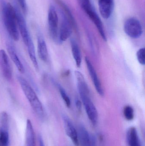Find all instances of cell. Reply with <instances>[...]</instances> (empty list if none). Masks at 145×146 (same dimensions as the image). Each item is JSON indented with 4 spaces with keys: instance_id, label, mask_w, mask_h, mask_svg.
Returning a JSON list of instances; mask_svg holds the SVG:
<instances>
[{
    "instance_id": "6da1fadb",
    "label": "cell",
    "mask_w": 145,
    "mask_h": 146,
    "mask_svg": "<svg viewBox=\"0 0 145 146\" xmlns=\"http://www.w3.org/2000/svg\"><path fill=\"white\" fill-rule=\"evenodd\" d=\"M2 13L4 25L9 34L13 40L18 41L19 33L14 7L9 3H3Z\"/></svg>"
},
{
    "instance_id": "7a4b0ae2",
    "label": "cell",
    "mask_w": 145,
    "mask_h": 146,
    "mask_svg": "<svg viewBox=\"0 0 145 146\" xmlns=\"http://www.w3.org/2000/svg\"><path fill=\"white\" fill-rule=\"evenodd\" d=\"M18 81L20 87L35 113L40 118L44 116L43 106L34 89L26 79L21 76H18Z\"/></svg>"
},
{
    "instance_id": "3957f363",
    "label": "cell",
    "mask_w": 145,
    "mask_h": 146,
    "mask_svg": "<svg viewBox=\"0 0 145 146\" xmlns=\"http://www.w3.org/2000/svg\"><path fill=\"white\" fill-rule=\"evenodd\" d=\"M79 93L89 119L93 126H96L98 118V112L90 98V92L81 91Z\"/></svg>"
},
{
    "instance_id": "277c9868",
    "label": "cell",
    "mask_w": 145,
    "mask_h": 146,
    "mask_svg": "<svg viewBox=\"0 0 145 146\" xmlns=\"http://www.w3.org/2000/svg\"><path fill=\"white\" fill-rule=\"evenodd\" d=\"M123 29L128 36L135 39L139 38L143 33V28L140 21L134 17L129 18L125 21Z\"/></svg>"
},
{
    "instance_id": "5b68a950",
    "label": "cell",
    "mask_w": 145,
    "mask_h": 146,
    "mask_svg": "<svg viewBox=\"0 0 145 146\" xmlns=\"http://www.w3.org/2000/svg\"><path fill=\"white\" fill-rule=\"evenodd\" d=\"M49 35L54 42L58 38V17L55 8L53 5L49 7L48 15Z\"/></svg>"
},
{
    "instance_id": "8992f818",
    "label": "cell",
    "mask_w": 145,
    "mask_h": 146,
    "mask_svg": "<svg viewBox=\"0 0 145 146\" xmlns=\"http://www.w3.org/2000/svg\"><path fill=\"white\" fill-rule=\"evenodd\" d=\"M14 7L16 12L18 28L21 34L23 42L26 45L28 41L31 38V36L27 28L26 21L19 8L17 6H15Z\"/></svg>"
},
{
    "instance_id": "52a82bcc",
    "label": "cell",
    "mask_w": 145,
    "mask_h": 146,
    "mask_svg": "<svg viewBox=\"0 0 145 146\" xmlns=\"http://www.w3.org/2000/svg\"><path fill=\"white\" fill-rule=\"evenodd\" d=\"M62 20L58 33L59 40L60 42H65L71 36L73 29H74L73 25L70 20L61 12Z\"/></svg>"
},
{
    "instance_id": "ba28073f",
    "label": "cell",
    "mask_w": 145,
    "mask_h": 146,
    "mask_svg": "<svg viewBox=\"0 0 145 146\" xmlns=\"http://www.w3.org/2000/svg\"><path fill=\"white\" fill-rule=\"evenodd\" d=\"M0 70L6 80L10 81L12 78V70L9 58L3 50H0Z\"/></svg>"
},
{
    "instance_id": "9c48e42d",
    "label": "cell",
    "mask_w": 145,
    "mask_h": 146,
    "mask_svg": "<svg viewBox=\"0 0 145 146\" xmlns=\"http://www.w3.org/2000/svg\"><path fill=\"white\" fill-rule=\"evenodd\" d=\"M85 62H86L89 73L93 81L96 91L100 96L103 97L104 94V89L100 80L99 78L97 75V72L94 68L93 66L88 57H86L85 58Z\"/></svg>"
},
{
    "instance_id": "30bf717a",
    "label": "cell",
    "mask_w": 145,
    "mask_h": 146,
    "mask_svg": "<svg viewBox=\"0 0 145 146\" xmlns=\"http://www.w3.org/2000/svg\"><path fill=\"white\" fill-rule=\"evenodd\" d=\"M65 130L66 135L75 146H79L77 132L70 119L66 115H63Z\"/></svg>"
},
{
    "instance_id": "8fae6325",
    "label": "cell",
    "mask_w": 145,
    "mask_h": 146,
    "mask_svg": "<svg viewBox=\"0 0 145 146\" xmlns=\"http://www.w3.org/2000/svg\"><path fill=\"white\" fill-rule=\"evenodd\" d=\"M98 7L102 17L105 19H108L113 12L114 0H98Z\"/></svg>"
},
{
    "instance_id": "7c38bea8",
    "label": "cell",
    "mask_w": 145,
    "mask_h": 146,
    "mask_svg": "<svg viewBox=\"0 0 145 146\" xmlns=\"http://www.w3.org/2000/svg\"><path fill=\"white\" fill-rule=\"evenodd\" d=\"M37 46L39 58L44 62H47L48 59V51L46 42L41 33L37 35Z\"/></svg>"
},
{
    "instance_id": "4fadbf2b",
    "label": "cell",
    "mask_w": 145,
    "mask_h": 146,
    "mask_svg": "<svg viewBox=\"0 0 145 146\" xmlns=\"http://www.w3.org/2000/svg\"><path fill=\"white\" fill-rule=\"evenodd\" d=\"M6 46L9 54L13 62L15 64L17 69L20 72L24 74L25 72L24 68L17 54L13 45L10 43H7Z\"/></svg>"
},
{
    "instance_id": "5bb4252c",
    "label": "cell",
    "mask_w": 145,
    "mask_h": 146,
    "mask_svg": "<svg viewBox=\"0 0 145 146\" xmlns=\"http://www.w3.org/2000/svg\"><path fill=\"white\" fill-rule=\"evenodd\" d=\"M77 132L79 146H90L92 135L89 133L85 127L80 125L78 127Z\"/></svg>"
},
{
    "instance_id": "9a60e30c",
    "label": "cell",
    "mask_w": 145,
    "mask_h": 146,
    "mask_svg": "<svg viewBox=\"0 0 145 146\" xmlns=\"http://www.w3.org/2000/svg\"><path fill=\"white\" fill-rule=\"evenodd\" d=\"M127 140L129 146H141L138 132L135 127H132L128 130Z\"/></svg>"
},
{
    "instance_id": "2e32d148",
    "label": "cell",
    "mask_w": 145,
    "mask_h": 146,
    "mask_svg": "<svg viewBox=\"0 0 145 146\" xmlns=\"http://www.w3.org/2000/svg\"><path fill=\"white\" fill-rule=\"evenodd\" d=\"M71 47L73 58L75 60L76 65L78 68H80L81 65L82 55L80 48L74 38H71L70 40Z\"/></svg>"
},
{
    "instance_id": "e0dca14e",
    "label": "cell",
    "mask_w": 145,
    "mask_h": 146,
    "mask_svg": "<svg viewBox=\"0 0 145 146\" xmlns=\"http://www.w3.org/2000/svg\"><path fill=\"white\" fill-rule=\"evenodd\" d=\"M26 146H35L34 129L31 121L29 119L26 121Z\"/></svg>"
},
{
    "instance_id": "ac0fdd59",
    "label": "cell",
    "mask_w": 145,
    "mask_h": 146,
    "mask_svg": "<svg viewBox=\"0 0 145 146\" xmlns=\"http://www.w3.org/2000/svg\"><path fill=\"white\" fill-rule=\"evenodd\" d=\"M55 1L62 9V12H63V13L70 20L74 27V29L77 30V27L76 23L72 15V13H71V11H70L68 6L62 0H55Z\"/></svg>"
},
{
    "instance_id": "d6986e66",
    "label": "cell",
    "mask_w": 145,
    "mask_h": 146,
    "mask_svg": "<svg viewBox=\"0 0 145 146\" xmlns=\"http://www.w3.org/2000/svg\"><path fill=\"white\" fill-rule=\"evenodd\" d=\"M26 46L28 49V53H29L30 59L34 67L35 68L36 70H38L39 67H38V64L36 56L35 47L31 38L29 39Z\"/></svg>"
},
{
    "instance_id": "ffe728a7",
    "label": "cell",
    "mask_w": 145,
    "mask_h": 146,
    "mask_svg": "<svg viewBox=\"0 0 145 146\" xmlns=\"http://www.w3.org/2000/svg\"><path fill=\"white\" fill-rule=\"evenodd\" d=\"M9 134L8 129L0 128V146H9Z\"/></svg>"
},
{
    "instance_id": "44dd1931",
    "label": "cell",
    "mask_w": 145,
    "mask_h": 146,
    "mask_svg": "<svg viewBox=\"0 0 145 146\" xmlns=\"http://www.w3.org/2000/svg\"><path fill=\"white\" fill-rule=\"evenodd\" d=\"M77 1L87 14L95 9L92 4L91 0H77Z\"/></svg>"
},
{
    "instance_id": "7402d4cb",
    "label": "cell",
    "mask_w": 145,
    "mask_h": 146,
    "mask_svg": "<svg viewBox=\"0 0 145 146\" xmlns=\"http://www.w3.org/2000/svg\"><path fill=\"white\" fill-rule=\"evenodd\" d=\"M58 87L60 93V95H61V98L63 99V100L64 101L66 105V106L67 107L69 108L71 106V102L69 96L66 93V92L64 89L60 85L58 84Z\"/></svg>"
},
{
    "instance_id": "603a6c76",
    "label": "cell",
    "mask_w": 145,
    "mask_h": 146,
    "mask_svg": "<svg viewBox=\"0 0 145 146\" xmlns=\"http://www.w3.org/2000/svg\"><path fill=\"white\" fill-rule=\"evenodd\" d=\"M123 115L127 121H132L134 118V111L132 106H127L123 110Z\"/></svg>"
},
{
    "instance_id": "cb8c5ba5",
    "label": "cell",
    "mask_w": 145,
    "mask_h": 146,
    "mask_svg": "<svg viewBox=\"0 0 145 146\" xmlns=\"http://www.w3.org/2000/svg\"><path fill=\"white\" fill-rule=\"evenodd\" d=\"M1 127L5 129L9 128V117L7 112L3 111L1 115Z\"/></svg>"
},
{
    "instance_id": "d4e9b609",
    "label": "cell",
    "mask_w": 145,
    "mask_h": 146,
    "mask_svg": "<svg viewBox=\"0 0 145 146\" xmlns=\"http://www.w3.org/2000/svg\"><path fill=\"white\" fill-rule=\"evenodd\" d=\"M137 58L138 61L141 65H144L145 64V49L142 48L140 49L137 52Z\"/></svg>"
},
{
    "instance_id": "484cf974",
    "label": "cell",
    "mask_w": 145,
    "mask_h": 146,
    "mask_svg": "<svg viewBox=\"0 0 145 146\" xmlns=\"http://www.w3.org/2000/svg\"><path fill=\"white\" fill-rule=\"evenodd\" d=\"M20 6L21 7L22 12L25 14H26L27 11V4L26 0H18Z\"/></svg>"
},
{
    "instance_id": "4316f807",
    "label": "cell",
    "mask_w": 145,
    "mask_h": 146,
    "mask_svg": "<svg viewBox=\"0 0 145 146\" xmlns=\"http://www.w3.org/2000/svg\"><path fill=\"white\" fill-rule=\"evenodd\" d=\"M90 146H96V139L93 135H92V137H91V141Z\"/></svg>"
},
{
    "instance_id": "83f0119b",
    "label": "cell",
    "mask_w": 145,
    "mask_h": 146,
    "mask_svg": "<svg viewBox=\"0 0 145 146\" xmlns=\"http://www.w3.org/2000/svg\"><path fill=\"white\" fill-rule=\"evenodd\" d=\"M76 106L77 108V110L79 111H80L81 110V103L79 100H76L75 102Z\"/></svg>"
},
{
    "instance_id": "f1b7e54d",
    "label": "cell",
    "mask_w": 145,
    "mask_h": 146,
    "mask_svg": "<svg viewBox=\"0 0 145 146\" xmlns=\"http://www.w3.org/2000/svg\"><path fill=\"white\" fill-rule=\"evenodd\" d=\"M38 140H39V146H44L43 140L41 135H39L38 137Z\"/></svg>"
}]
</instances>
